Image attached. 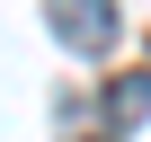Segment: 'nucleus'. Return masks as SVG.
I'll return each instance as SVG.
<instances>
[{
  "instance_id": "nucleus-1",
  "label": "nucleus",
  "mask_w": 151,
  "mask_h": 142,
  "mask_svg": "<svg viewBox=\"0 0 151 142\" xmlns=\"http://www.w3.org/2000/svg\"><path fill=\"white\" fill-rule=\"evenodd\" d=\"M45 18L71 53H107L116 44V0H45Z\"/></svg>"
},
{
  "instance_id": "nucleus-2",
  "label": "nucleus",
  "mask_w": 151,
  "mask_h": 142,
  "mask_svg": "<svg viewBox=\"0 0 151 142\" xmlns=\"http://www.w3.org/2000/svg\"><path fill=\"white\" fill-rule=\"evenodd\" d=\"M142 115H151V80L133 71V80H116V89H107V133H133Z\"/></svg>"
}]
</instances>
